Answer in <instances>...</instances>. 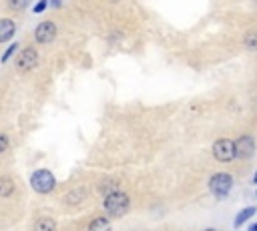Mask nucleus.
Listing matches in <instances>:
<instances>
[{"mask_svg": "<svg viewBox=\"0 0 257 231\" xmlns=\"http://www.w3.org/2000/svg\"><path fill=\"white\" fill-rule=\"evenodd\" d=\"M128 205H131L128 195H124L120 191H112V193L104 195V209L112 217H122L128 211Z\"/></svg>", "mask_w": 257, "mask_h": 231, "instance_id": "nucleus-1", "label": "nucleus"}, {"mask_svg": "<svg viewBox=\"0 0 257 231\" xmlns=\"http://www.w3.org/2000/svg\"><path fill=\"white\" fill-rule=\"evenodd\" d=\"M30 185H32V189H34L36 193H50V191L54 189L56 181H54V175H52L50 171L40 169V171L32 173V177H30Z\"/></svg>", "mask_w": 257, "mask_h": 231, "instance_id": "nucleus-2", "label": "nucleus"}, {"mask_svg": "<svg viewBox=\"0 0 257 231\" xmlns=\"http://www.w3.org/2000/svg\"><path fill=\"white\" fill-rule=\"evenodd\" d=\"M231 187H233V179H231V175H227V173H217V175H213L211 181H209V189L213 191V195H215L217 199L227 197L229 191H231Z\"/></svg>", "mask_w": 257, "mask_h": 231, "instance_id": "nucleus-3", "label": "nucleus"}, {"mask_svg": "<svg viewBox=\"0 0 257 231\" xmlns=\"http://www.w3.org/2000/svg\"><path fill=\"white\" fill-rule=\"evenodd\" d=\"M213 155H215L217 161L227 163V161H231V159L237 157V145L233 141H229V139H219L213 145Z\"/></svg>", "mask_w": 257, "mask_h": 231, "instance_id": "nucleus-4", "label": "nucleus"}, {"mask_svg": "<svg viewBox=\"0 0 257 231\" xmlns=\"http://www.w3.org/2000/svg\"><path fill=\"white\" fill-rule=\"evenodd\" d=\"M34 36H36V40H38L40 44L52 42L54 36H56V26H54V22H50V20L40 22L38 28H36V32H34Z\"/></svg>", "mask_w": 257, "mask_h": 231, "instance_id": "nucleus-5", "label": "nucleus"}, {"mask_svg": "<svg viewBox=\"0 0 257 231\" xmlns=\"http://www.w3.org/2000/svg\"><path fill=\"white\" fill-rule=\"evenodd\" d=\"M36 62H38V54H36L34 48H24L22 54L18 56V60H16L20 70H32L36 66Z\"/></svg>", "mask_w": 257, "mask_h": 231, "instance_id": "nucleus-6", "label": "nucleus"}, {"mask_svg": "<svg viewBox=\"0 0 257 231\" xmlns=\"http://www.w3.org/2000/svg\"><path fill=\"white\" fill-rule=\"evenodd\" d=\"M237 157H251L253 155V151H255V145H253V139L251 137H241V139H237Z\"/></svg>", "mask_w": 257, "mask_h": 231, "instance_id": "nucleus-7", "label": "nucleus"}, {"mask_svg": "<svg viewBox=\"0 0 257 231\" xmlns=\"http://www.w3.org/2000/svg\"><path fill=\"white\" fill-rule=\"evenodd\" d=\"M14 30H16L14 22L10 18H2L0 20V42H8L14 36Z\"/></svg>", "mask_w": 257, "mask_h": 231, "instance_id": "nucleus-8", "label": "nucleus"}, {"mask_svg": "<svg viewBox=\"0 0 257 231\" xmlns=\"http://www.w3.org/2000/svg\"><path fill=\"white\" fill-rule=\"evenodd\" d=\"M14 191V183L8 177H0V197H8Z\"/></svg>", "mask_w": 257, "mask_h": 231, "instance_id": "nucleus-9", "label": "nucleus"}, {"mask_svg": "<svg viewBox=\"0 0 257 231\" xmlns=\"http://www.w3.org/2000/svg\"><path fill=\"white\" fill-rule=\"evenodd\" d=\"M253 213H255V207H247V209H243V211L237 215V219H235V227H241Z\"/></svg>", "mask_w": 257, "mask_h": 231, "instance_id": "nucleus-10", "label": "nucleus"}, {"mask_svg": "<svg viewBox=\"0 0 257 231\" xmlns=\"http://www.w3.org/2000/svg\"><path fill=\"white\" fill-rule=\"evenodd\" d=\"M54 227H56V223H54L52 219H48V217L38 219V221L34 223V229H38V231H42V229H54Z\"/></svg>", "mask_w": 257, "mask_h": 231, "instance_id": "nucleus-11", "label": "nucleus"}, {"mask_svg": "<svg viewBox=\"0 0 257 231\" xmlns=\"http://www.w3.org/2000/svg\"><path fill=\"white\" fill-rule=\"evenodd\" d=\"M245 46L249 50H257V32H247L245 36Z\"/></svg>", "mask_w": 257, "mask_h": 231, "instance_id": "nucleus-12", "label": "nucleus"}, {"mask_svg": "<svg viewBox=\"0 0 257 231\" xmlns=\"http://www.w3.org/2000/svg\"><path fill=\"white\" fill-rule=\"evenodd\" d=\"M110 223L106 221V219H94V221H90V225H88V229H106Z\"/></svg>", "mask_w": 257, "mask_h": 231, "instance_id": "nucleus-13", "label": "nucleus"}, {"mask_svg": "<svg viewBox=\"0 0 257 231\" xmlns=\"http://www.w3.org/2000/svg\"><path fill=\"white\" fill-rule=\"evenodd\" d=\"M112 191H118V183L116 181H108V185H102V193L104 195H108V193H112Z\"/></svg>", "mask_w": 257, "mask_h": 231, "instance_id": "nucleus-14", "label": "nucleus"}, {"mask_svg": "<svg viewBox=\"0 0 257 231\" xmlns=\"http://www.w3.org/2000/svg\"><path fill=\"white\" fill-rule=\"evenodd\" d=\"M28 2H30V0H8V4H10L12 8H24V6H28Z\"/></svg>", "mask_w": 257, "mask_h": 231, "instance_id": "nucleus-15", "label": "nucleus"}, {"mask_svg": "<svg viewBox=\"0 0 257 231\" xmlns=\"http://www.w3.org/2000/svg\"><path fill=\"white\" fill-rule=\"evenodd\" d=\"M6 149H8V139L4 133H0V153H4Z\"/></svg>", "mask_w": 257, "mask_h": 231, "instance_id": "nucleus-16", "label": "nucleus"}, {"mask_svg": "<svg viewBox=\"0 0 257 231\" xmlns=\"http://www.w3.org/2000/svg\"><path fill=\"white\" fill-rule=\"evenodd\" d=\"M14 52H16V44H12V46H10V48H8V50H6V54H4V56H2V60H4V62H6V60H8V58H10V56H12V54H14Z\"/></svg>", "mask_w": 257, "mask_h": 231, "instance_id": "nucleus-17", "label": "nucleus"}, {"mask_svg": "<svg viewBox=\"0 0 257 231\" xmlns=\"http://www.w3.org/2000/svg\"><path fill=\"white\" fill-rule=\"evenodd\" d=\"M46 4H48V0H38V4L34 6V12H42L46 8Z\"/></svg>", "mask_w": 257, "mask_h": 231, "instance_id": "nucleus-18", "label": "nucleus"}, {"mask_svg": "<svg viewBox=\"0 0 257 231\" xmlns=\"http://www.w3.org/2000/svg\"><path fill=\"white\" fill-rule=\"evenodd\" d=\"M251 231H257V223H255V225H253V227H251Z\"/></svg>", "mask_w": 257, "mask_h": 231, "instance_id": "nucleus-19", "label": "nucleus"}, {"mask_svg": "<svg viewBox=\"0 0 257 231\" xmlns=\"http://www.w3.org/2000/svg\"><path fill=\"white\" fill-rule=\"evenodd\" d=\"M253 181H255V183H257V173H255V177H253Z\"/></svg>", "mask_w": 257, "mask_h": 231, "instance_id": "nucleus-20", "label": "nucleus"}]
</instances>
